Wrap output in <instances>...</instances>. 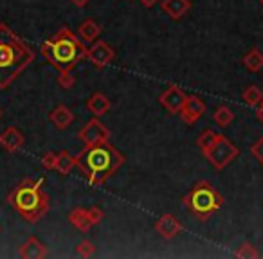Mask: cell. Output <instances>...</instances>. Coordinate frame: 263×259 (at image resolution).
Wrapping results in <instances>:
<instances>
[{"instance_id": "cell-1", "label": "cell", "mask_w": 263, "mask_h": 259, "mask_svg": "<svg viewBox=\"0 0 263 259\" xmlns=\"http://www.w3.org/2000/svg\"><path fill=\"white\" fill-rule=\"evenodd\" d=\"M33 51L13 33L0 24V88H6L29 63Z\"/></svg>"}, {"instance_id": "cell-2", "label": "cell", "mask_w": 263, "mask_h": 259, "mask_svg": "<svg viewBox=\"0 0 263 259\" xmlns=\"http://www.w3.org/2000/svg\"><path fill=\"white\" fill-rule=\"evenodd\" d=\"M76 164L87 173L90 184H101L123 164V155L110 143L101 141L87 146L76 158Z\"/></svg>"}, {"instance_id": "cell-3", "label": "cell", "mask_w": 263, "mask_h": 259, "mask_svg": "<svg viewBox=\"0 0 263 259\" xmlns=\"http://www.w3.org/2000/svg\"><path fill=\"white\" fill-rule=\"evenodd\" d=\"M85 54V47L69 29H62L56 36L42 45V56L60 70H67Z\"/></svg>"}, {"instance_id": "cell-4", "label": "cell", "mask_w": 263, "mask_h": 259, "mask_svg": "<svg viewBox=\"0 0 263 259\" xmlns=\"http://www.w3.org/2000/svg\"><path fill=\"white\" fill-rule=\"evenodd\" d=\"M44 180H26L9 196L13 209L20 212L27 222H36L47 211V194L42 189Z\"/></svg>"}, {"instance_id": "cell-5", "label": "cell", "mask_w": 263, "mask_h": 259, "mask_svg": "<svg viewBox=\"0 0 263 259\" xmlns=\"http://www.w3.org/2000/svg\"><path fill=\"white\" fill-rule=\"evenodd\" d=\"M186 204H187V209H190L195 216L204 220L222 207V196H220L218 191H216L211 184L200 182L191 189L190 194H187Z\"/></svg>"}, {"instance_id": "cell-6", "label": "cell", "mask_w": 263, "mask_h": 259, "mask_svg": "<svg viewBox=\"0 0 263 259\" xmlns=\"http://www.w3.org/2000/svg\"><path fill=\"white\" fill-rule=\"evenodd\" d=\"M238 153H240L238 148L222 135L218 137V141H216L213 146L204 150V155L211 161V164L215 166V168H226L233 158L238 157Z\"/></svg>"}, {"instance_id": "cell-7", "label": "cell", "mask_w": 263, "mask_h": 259, "mask_svg": "<svg viewBox=\"0 0 263 259\" xmlns=\"http://www.w3.org/2000/svg\"><path fill=\"white\" fill-rule=\"evenodd\" d=\"M80 137L83 139V143L87 144V146H90V144H96V143H101V141H106V137H108V133H106V128L103 126L99 121H90V123L87 124V126L81 130Z\"/></svg>"}, {"instance_id": "cell-8", "label": "cell", "mask_w": 263, "mask_h": 259, "mask_svg": "<svg viewBox=\"0 0 263 259\" xmlns=\"http://www.w3.org/2000/svg\"><path fill=\"white\" fill-rule=\"evenodd\" d=\"M186 99H187L186 94H184V92L180 90V88H177V87L168 88V90L161 95V103L173 113H180V110H182Z\"/></svg>"}, {"instance_id": "cell-9", "label": "cell", "mask_w": 263, "mask_h": 259, "mask_svg": "<svg viewBox=\"0 0 263 259\" xmlns=\"http://www.w3.org/2000/svg\"><path fill=\"white\" fill-rule=\"evenodd\" d=\"M204 112H205V105H204V101L198 97H187L182 110H180L182 119L186 121V123H195Z\"/></svg>"}, {"instance_id": "cell-10", "label": "cell", "mask_w": 263, "mask_h": 259, "mask_svg": "<svg viewBox=\"0 0 263 259\" xmlns=\"http://www.w3.org/2000/svg\"><path fill=\"white\" fill-rule=\"evenodd\" d=\"M88 58H90L92 63L103 67L114 58V51L108 47V44H105V42H98V44L92 45L90 51H88Z\"/></svg>"}, {"instance_id": "cell-11", "label": "cell", "mask_w": 263, "mask_h": 259, "mask_svg": "<svg viewBox=\"0 0 263 259\" xmlns=\"http://www.w3.org/2000/svg\"><path fill=\"white\" fill-rule=\"evenodd\" d=\"M0 144L8 151H16L18 148L24 146V135L16 128H8V130L0 135Z\"/></svg>"}, {"instance_id": "cell-12", "label": "cell", "mask_w": 263, "mask_h": 259, "mask_svg": "<svg viewBox=\"0 0 263 259\" xmlns=\"http://www.w3.org/2000/svg\"><path fill=\"white\" fill-rule=\"evenodd\" d=\"M155 229H157V232L161 234V236H164V237H173V236H177V234H179L180 223L177 222V220L173 218V216L166 214V216H162V218L159 220L157 225H155Z\"/></svg>"}, {"instance_id": "cell-13", "label": "cell", "mask_w": 263, "mask_h": 259, "mask_svg": "<svg viewBox=\"0 0 263 259\" xmlns=\"http://www.w3.org/2000/svg\"><path fill=\"white\" fill-rule=\"evenodd\" d=\"M162 8L172 18H180L190 9V2L187 0H164Z\"/></svg>"}, {"instance_id": "cell-14", "label": "cell", "mask_w": 263, "mask_h": 259, "mask_svg": "<svg viewBox=\"0 0 263 259\" xmlns=\"http://www.w3.org/2000/svg\"><path fill=\"white\" fill-rule=\"evenodd\" d=\"M20 255H22V257H44V255H47V250H45V247L40 243V241L31 237V240L22 247Z\"/></svg>"}, {"instance_id": "cell-15", "label": "cell", "mask_w": 263, "mask_h": 259, "mask_svg": "<svg viewBox=\"0 0 263 259\" xmlns=\"http://www.w3.org/2000/svg\"><path fill=\"white\" fill-rule=\"evenodd\" d=\"M51 121L58 128H67L72 123V113H70L65 106H60V108H56L54 112L51 113Z\"/></svg>"}, {"instance_id": "cell-16", "label": "cell", "mask_w": 263, "mask_h": 259, "mask_svg": "<svg viewBox=\"0 0 263 259\" xmlns=\"http://www.w3.org/2000/svg\"><path fill=\"white\" fill-rule=\"evenodd\" d=\"M88 108L94 112V115H103V113H106L108 112V108H110V103H108V99L105 97L103 94H96L94 97L88 101Z\"/></svg>"}, {"instance_id": "cell-17", "label": "cell", "mask_w": 263, "mask_h": 259, "mask_svg": "<svg viewBox=\"0 0 263 259\" xmlns=\"http://www.w3.org/2000/svg\"><path fill=\"white\" fill-rule=\"evenodd\" d=\"M70 222L78 227L80 230H88V227L92 225L90 218H88V211H83V209H78L70 214Z\"/></svg>"}, {"instance_id": "cell-18", "label": "cell", "mask_w": 263, "mask_h": 259, "mask_svg": "<svg viewBox=\"0 0 263 259\" xmlns=\"http://www.w3.org/2000/svg\"><path fill=\"white\" fill-rule=\"evenodd\" d=\"M74 164H76V158H72L69 153H67V151H63V153H60V157H56V166H54V168L58 169L60 173L67 175Z\"/></svg>"}, {"instance_id": "cell-19", "label": "cell", "mask_w": 263, "mask_h": 259, "mask_svg": "<svg viewBox=\"0 0 263 259\" xmlns=\"http://www.w3.org/2000/svg\"><path fill=\"white\" fill-rule=\"evenodd\" d=\"M99 26L96 22H92V20H87L85 24H81V27H80V34L85 38V40H94L96 36L99 34Z\"/></svg>"}, {"instance_id": "cell-20", "label": "cell", "mask_w": 263, "mask_h": 259, "mask_svg": "<svg viewBox=\"0 0 263 259\" xmlns=\"http://www.w3.org/2000/svg\"><path fill=\"white\" fill-rule=\"evenodd\" d=\"M233 119H234L233 112L229 108H226V106H220L215 112V123H218L220 126H227Z\"/></svg>"}, {"instance_id": "cell-21", "label": "cell", "mask_w": 263, "mask_h": 259, "mask_svg": "<svg viewBox=\"0 0 263 259\" xmlns=\"http://www.w3.org/2000/svg\"><path fill=\"white\" fill-rule=\"evenodd\" d=\"M218 133L216 132H213V130H205L204 133L200 135V139H198V144H200V148H202V151L204 150H208L209 146H213V144L218 141Z\"/></svg>"}, {"instance_id": "cell-22", "label": "cell", "mask_w": 263, "mask_h": 259, "mask_svg": "<svg viewBox=\"0 0 263 259\" xmlns=\"http://www.w3.org/2000/svg\"><path fill=\"white\" fill-rule=\"evenodd\" d=\"M245 65H247V69H251V70H258L259 67L263 65V56L259 54L258 51H251L247 56H245Z\"/></svg>"}, {"instance_id": "cell-23", "label": "cell", "mask_w": 263, "mask_h": 259, "mask_svg": "<svg viewBox=\"0 0 263 259\" xmlns=\"http://www.w3.org/2000/svg\"><path fill=\"white\" fill-rule=\"evenodd\" d=\"M261 97H263V94L258 87H249L247 90L243 92V99L249 105H258V103L261 101Z\"/></svg>"}, {"instance_id": "cell-24", "label": "cell", "mask_w": 263, "mask_h": 259, "mask_svg": "<svg viewBox=\"0 0 263 259\" xmlns=\"http://www.w3.org/2000/svg\"><path fill=\"white\" fill-rule=\"evenodd\" d=\"M252 153H254V157L258 158L259 162H263V139H259L258 143L252 146Z\"/></svg>"}, {"instance_id": "cell-25", "label": "cell", "mask_w": 263, "mask_h": 259, "mask_svg": "<svg viewBox=\"0 0 263 259\" xmlns=\"http://www.w3.org/2000/svg\"><path fill=\"white\" fill-rule=\"evenodd\" d=\"M88 218H90V222L92 223H98L99 222V220H101L103 218V212L101 211H99V209H90V211H88Z\"/></svg>"}, {"instance_id": "cell-26", "label": "cell", "mask_w": 263, "mask_h": 259, "mask_svg": "<svg viewBox=\"0 0 263 259\" xmlns=\"http://www.w3.org/2000/svg\"><path fill=\"white\" fill-rule=\"evenodd\" d=\"M54 158V155L49 153L47 157H44V166H47V168H54L56 166V161H52Z\"/></svg>"}, {"instance_id": "cell-27", "label": "cell", "mask_w": 263, "mask_h": 259, "mask_svg": "<svg viewBox=\"0 0 263 259\" xmlns=\"http://www.w3.org/2000/svg\"><path fill=\"white\" fill-rule=\"evenodd\" d=\"M72 2H74V4H76V6H80V8H83V6L87 4L88 0H72Z\"/></svg>"}, {"instance_id": "cell-28", "label": "cell", "mask_w": 263, "mask_h": 259, "mask_svg": "<svg viewBox=\"0 0 263 259\" xmlns=\"http://www.w3.org/2000/svg\"><path fill=\"white\" fill-rule=\"evenodd\" d=\"M155 2H157V0H143V4L146 6V8H152V6H154Z\"/></svg>"}, {"instance_id": "cell-29", "label": "cell", "mask_w": 263, "mask_h": 259, "mask_svg": "<svg viewBox=\"0 0 263 259\" xmlns=\"http://www.w3.org/2000/svg\"><path fill=\"white\" fill-rule=\"evenodd\" d=\"M258 117H259V121H263V105H261V108L258 110Z\"/></svg>"}, {"instance_id": "cell-30", "label": "cell", "mask_w": 263, "mask_h": 259, "mask_svg": "<svg viewBox=\"0 0 263 259\" xmlns=\"http://www.w3.org/2000/svg\"><path fill=\"white\" fill-rule=\"evenodd\" d=\"M0 117H2V112H0Z\"/></svg>"}, {"instance_id": "cell-31", "label": "cell", "mask_w": 263, "mask_h": 259, "mask_svg": "<svg viewBox=\"0 0 263 259\" xmlns=\"http://www.w3.org/2000/svg\"><path fill=\"white\" fill-rule=\"evenodd\" d=\"M259 2H261V4H263V0H259Z\"/></svg>"}]
</instances>
